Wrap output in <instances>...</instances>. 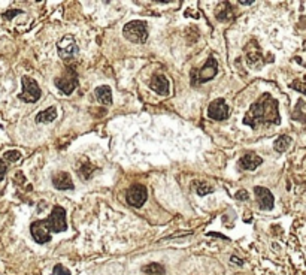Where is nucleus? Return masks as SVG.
<instances>
[{
  "instance_id": "nucleus-1",
  "label": "nucleus",
  "mask_w": 306,
  "mask_h": 275,
  "mask_svg": "<svg viewBox=\"0 0 306 275\" xmlns=\"http://www.w3.org/2000/svg\"><path fill=\"white\" fill-rule=\"evenodd\" d=\"M242 123L252 129L263 124H281L278 100L271 93H263L254 103H251Z\"/></svg>"
},
{
  "instance_id": "nucleus-2",
  "label": "nucleus",
  "mask_w": 306,
  "mask_h": 275,
  "mask_svg": "<svg viewBox=\"0 0 306 275\" xmlns=\"http://www.w3.org/2000/svg\"><path fill=\"white\" fill-rule=\"evenodd\" d=\"M218 73V61L214 56H209L205 61V64L200 69H193L190 73L191 76V86H202L208 81H211L212 78H215Z\"/></svg>"
},
{
  "instance_id": "nucleus-3",
  "label": "nucleus",
  "mask_w": 306,
  "mask_h": 275,
  "mask_svg": "<svg viewBox=\"0 0 306 275\" xmlns=\"http://www.w3.org/2000/svg\"><path fill=\"white\" fill-rule=\"evenodd\" d=\"M123 34L127 41L133 44H145L148 41V26L145 21L135 20L124 26Z\"/></svg>"
},
{
  "instance_id": "nucleus-4",
  "label": "nucleus",
  "mask_w": 306,
  "mask_h": 275,
  "mask_svg": "<svg viewBox=\"0 0 306 275\" xmlns=\"http://www.w3.org/2000/svg\"><path fill=\"white\" fill-rule=\"evenodd\" d=\"M54 84L56 87L64 93V94H70L75 89H78L80 86V78H78V72L73 66H69L66 67L64 73L60 76V78H56L54 80Z\"/></svg>"
},
{
  "instance_id": "nucleus-5",
  "label": "nucleus",
  "mask_w": 306,
  "mask_h": 275,
  "mask_svg": "<svg viewBox=\"0 0 306 275\" xmlns=\"http://www.w3.org/2000/svg\"><path fill=\"white\" fill-rule=\"evenodd\" d=\"M48 230L51 233H60L67 230V221H66V210L60 205H56L51 211V214L44 220Z\"/></svg>"
},
{
  "instance_id": "nucleus-6",
  "label": "nucleus",
  "mask_w": 306,
  "mask_h": 275,
  "mask_svg": "<svg viewBox=\"0 0 306 275\" xmlns=\"http://www.w3.org/2000/svg\"><path fill=\"white\" fill-rule=\"evenodd\" d=\"M21 84H23V92L17 96L20 100L26 102V103H34L41 99L42 92L41 87L37 86V83L30 76H23L21 78Z\"/></svg>"
},
{
  "instance_id": "nucleus-7",
  "label": "nucleus",
  "mask_w": 306,
  "mask_h": 275,
  "mask_svg": "<svg viewBox=\"0 0 306 275\" xmlns=\"http://www.w3.org/2000/svg\"><path fill=\"white\" fill-rule=\"evenodd\" d=\"M57 51H58V56L61 60L70 61L80 54V47H78V44H76L75 37L72 34H66L57 44Z\"/></svg>"
},
{
  "instance_id": "nucleus-8",
  "label": "nucleus",
  "mask_w": 306,
  "mask_h": 275,
  "mask_svg": "<svg viewBox=\"0 0 306 275\" xmlns=\"http://www.w3.org/2000/svg\"><path fill=\"white\" fill-rule=\"evenodd\" d=\"M126 199H127V204L133 208H140L146 199H148V191H146V187L142 185V184H135L132 187L127 188V193H126Z\"/></svg>"
},
{
  "instance_id": "nucleus-9",
  "label": "nucleus",
  "mask_w": 306,
  "mask_h": 275,
  "mask_svg": "<svg viewBox=\"0 0 306 275\" xmlns=\"http://www.w3.org/2000/svg\"><path fill=\"white\" fill-rule=\"evenodd\" d=\"M228 114H230V108H228L225 100L221 99V97L212 100L208 106V117L211 120L224 122V120L228 119Z\"/></svg>"
},
{
  "instance_id": "nucleus-10",
  "label": "nucleus",
  "mask_w": 306,
  "mask_h": 275,
  "mask_svg": "<svg viewBox=\"0 0 306 275\" xmlns=\"http://www.w3.org/2000/svg\"><path fill=\"white\" fill-rule=\"evenodd\" d=\"M254 194H255V198H257L258 208L261 211H271V210H274L275 199H274V194H272V191L269 188L261 187V185H255L254 187Z\"/></svg>"
},
{
  "instance_id": "nucleus-11",
  "label": "nucleus",
  "mask_w": 306,
  "mask_h": 275,
  "mask_svg": "<svg viewBox=\"0 0 306 275\" xmlns=\"http://www.w3.org/2000/svg\"><path fill=\"white\" fill-rule=\"evenodd\" d=\"M30 233L31 238L37 244H47L51 241V232L48 230L47 224L44 220H36L30 224Z\"/></svg>"
},
{
  "instance_id": "nucleus-12",
  "label": "nucleus",
  "mask_w": 306,
  "mask_h": 275,
  "mask_svg": "<svg viewBox=\"0 0 306 275\" xmlns=\"http://www.w3.org/2000/svg\"><path fill=\"white\" fill-rule=\"evenodd\" d=\"M261 163H263V159L258 154H255L254 151H248L239 159L238 166L242 171H255Z\"/></svg>"
},
{
  "instance_id": "nucleus-13",
  "label": "nucleus",
  "mask_w": 306,
  "mask_h": 275,
  "mask_svg": "<svg viewBox=\"0 0 306 275\" xmlns=\"http://www.w3.org/2000/svg\"><path fill=\"white\" fill-rule=\"evenodd\" d=\"M149 87H151V90H154L160 96H167L170 84H169V80L163 73H156V75H152V78H151Z\"/></svg>"
},
{
  "instance_id": "nucleus-14",
  "label": "nucleus",
  "mask_w": 306,
  "mask_h": 275,
  "mask_svg": "<svg viewBox=\"0 0 306 275\" xmlns=\"http://www.w3.org/2000/svg\"><path fill=\"white\" fill-rule=\"evenodd\" d=\"M53 185L57 190H73L75 184L72 181V177L67 172H58L53 177Z\"/></svg>"
},
{
  "instance_id": "nucleus-15",
  "label": "nucleus",
  "mask_w": 306,
  "mask_h": 275,
  "mask_svg": "<svg viewBox=\"0 0 306 275\" xmlns=\"http://www.w3.org/2000/svg\"><path fill=\"white\" fill-rule=\"evenodd\" d=\"M94 96H96V99H97L99 103L106 105V106L112 105V90H111L109 86H100V87H97L94 90Z\"/></svg>"
},
{
  "instance_id": "nucleus-16",
  "label": "nucleus",
  "mask_w": 306,
  "mask_h": 275,
  "mask_svg": "<svg viewBox=\"0 0 306 275\" xmlns=\"http://www.w3.org/2000/svg\"><path fill=\"white\" fill-rule=\"evenodd\" d=\"M57 119V108L56 106H50L44 111H41L36 115V123H53Z\"/></svg>"
},
{
  "instance_id": "nucleus-17",
  "label": "nucleus",
  "mask_w": 306,
  "mask_h": 275,
  "mask_svg": "<svg viewBox=\"0 0 306 275\" xmlns=\"http://www.w3.org/2000/svg\"><path fill=\"white\" fill-rule=\"evenodd\" d=\"M291 136H288V135H281L277 141H275V144H274V148H275V151H278V153H284V151H287V148L291 145Z\"/></svg>"
},
{
  "instance_id": "nucleus-18",
  "label": "nucleus",
  "mask_w": 306,
  "mask_h": 275,
  "mask_svg": "<svg viewBox=\"0 0 306 275\" xmlns=\"http://www.w3.org/2000/svg\"><path fill=\"white\" fill-rule=\"evenodd\" d=\"M142 271L145 274H149V275H165V266H162L160 263H148L142 268Z\"/></svg>"
},
{
  "instance_id": "nucleus-19",
  "label": "nucleus",
  "mask_w": 306,
  "mask_h": 275,
  "mask_svg": "<svg viewBox=\"0 0 306 275\" xmlns=\"http://www.w3.org/2000/svg\"><path fill=\"white\" fill-rule=\"evenodd\" d=\"M223 6H224V8H221L223 12H215V17H217L220 21H228V20H232L233 11H232V8H228L230 5H228V3L225 2V3H223Z\"/></svg>"
},
{
  "instance_id": "nucleus-20",
  "label": "nucleus",
  "mask_w": 306,
  "mask_h": 275,
  "mask_svg": "<svg viewBox=\"0 0 306 275\" xmlns=\"http://www.w3.org/2000/svg\"><path fill=\"white\" fill-rule=\"evenodd\" d=\"M193 185L196 187V191H197V194H199V196H206V194H209V193H212V191H214V187H212V185H209V184H206V183H203V181L195 183Z\"/></svg>"
},
{
  "instance_id": "nucleus-21",
  "label": "nucleus",
  "mask_w": 306,
  "mask_h": 275,
  "mask_svg": "<svg viewBox=\"0 0 306 275\" xmlns=\"http://www.w3.org/2000/svg\"><path fill=\"white\" fill-rule=\"evenodd\" d=\"M3 159H5V160H8V162H17V160H20V159H21V153H20V151H17V150L6 151V153L3 154Z\"/></svg>"
},
{
  "instance_id": "nucleus-22",
  "label": "nucleus",
  "mask_w": 306,
  "mask_h": 275,
  "mask_svg": "<svg viewBox=\"0 0 306 275\" xmlns=\"http://www.w3.org/2000/svg\"><path fill=\"white\" fill-rule=\"evenodd\" d=\"M303 99H300L299 100V103H297V106H296V109H294V112H293V117L296 120H300V122H303L305 119H303V115H305V112H303Z\"/></svg>"
},
{
  "instance_id": "nucleus-23",
  "label": "nucleus",
  "mask_w": 306,
  "mask_h": 275,
  "mask_svg": "<svg viewBox=\"0 0 306 275\" xmlns=\"http://www.w3.org/2000/svg\"><path fill=\"white\" fill-rule=\"evenodd\" d=\"M53 275H70V271L64 268L61 263H57L53 269Z\"/></svg>"
},
{
  "instance_id": "nucleus-24",
  "label": "nucleus",
  "mask_w": 306,
  "mask_h": 275,
  "mask_svg": "<svg viewBox=\"0 0 306 275\" xmlns=\"http://www.w3.org/2000/svg\"><path fill=\"white\" fill-rule=\"evenodd\" d=\"M6 171H8V165L3 162V160H0V181H2L6 175Z\"/></svg>"
},
{
  "instance_id": "nucleus-25",
  "label": "nucleus",
  "mask_w": 306,
  "mask_h": 275,
  "mask_svg": "<svg viewBox=\"0 0 306 275\" xmlns=\"http://www.w3.org/2000/svg\"><path fill=\"white\" fill-rule=\"evenodd\" d=\"M235 198L239 199V201H247V199H248V191H247V190H239V191L235 194Z\"/></svg>"
},
{
  "instance_id": "nucleus-26",
  "label": "nucleus",
  "mask_w": 306,
  "mask_h": 275,
  "mask_svg": "<svg viewBox=\"0 0 306 275\" xmlns=\"http://www.w3.org/2000/svg\"><path fill=\"white\" fill-rule=\"evenodd\" d=\"M23 11H20V9H14V11H9V12H6V14H3V17L5 18H8V20H11L14 15H18V14H21Z\"/></svg>"
},
{
  "instance_id": "nucleus-27",
  "label": "nucleus",
  "mask_w": 306,
  "mask_h": 275,
  "mask_svg": "<svg viewBox=\"0 0 306 275\" xmlns=\"http://www.w3.org/2000/svg\"><path fill=\"white\" fill-rule=\"evenodd\" d=\"M230 262H232V263H238L239 266H242V265H244V262H242V260H239V257H236V256H232V257H230Z\"/></svg>"
},
{
  "instance_id": "nucleus-28",
  "label": "nucleus",
  "mask_w": 306,
  "mask_h": 275,
  "mask_svg": "<svg viewBox=\"0 0 306 275\" xmlns=\"http://www.w3.org/2000/svg\"><path fill=\"white\" fill-rule=\"evenodd\" d=\"M208 235H209V237H217V238H224V240H228V238L223 237V235H220V233H215V232H209Z\"/></svg>"
},
{
  "instance_id": "nucleus-29",
  "label": "nucleus",
  "mask_w": 306,
  "mask_h": 275,
  "mask_svg": "<svg viewBox=\"0 0 306 275\" xmlns=\"http://www.w3.org/2000/svg\"><path fill=\"white\" fill-rule=\"evenodd\" d=\"M291 87H293V89H297L300 93H305V89H303V86H300V84H291Z\"/></svg>"
},
{
  "instance_id": "nucleus-30",
  "label": "nucleus",
  "mask_w": 306,
  "mask_h": 275,
  "mask_svg": "<svg viewBox=\"0 0 306 275\" xmlns=\"http://www.w3.org/2000/svg\"><path fill=\"white\" fill-rule=\"evenodd\" d=\"M239 3H241V5H244V6H245V5H252V3H254V2H252V0H247V2H244V0H242V2H239Z\"/></svg>"
}]
</instances>
